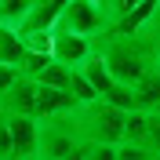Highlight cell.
Here are the masks:
<instances>
[{"label": "cell", "instance_id": "cell-23", "mask_svg": "<svg viewBox=\"0 0 160 160\" xmlns=\"http://www.w3.org/2000/svg\"><path fill=\"white\" fill-rule=\"evenodd\" d=\"M153 113H157V117H160V106H157V109H153Z\"/></svg>", "mask_w": 160, "mask_h": 160}, {"label": "cell", "instance_id": "cell-22", "mask_svg": "<svg viewBox=\"0 0 160 160\" xmlns=\"http://www.w3.org/2000/svg\"><path fill=\"white\" fill-rule=\"evenodd\" d=\"M15 160H40V157H15Z\"/></svg>", "mask_w": 160, "mask_h": 160}, {"label": "cell", "instance_id": "cell-16", "mask_svg": "<svg viewBox=\"0 0 160 160\" xmlns=\"http://www.w3.org/2000/svg\"><path fill=\"white\" fill-rule=\"evenodd\" d=\"M84 160H117V146H98V142H80Z\"/></svg>", "mask_w": 160, "mask_h": 160}, {"label": "cell", "instance_id": "cell-10", "mask_svg": "<svg viewBox=\"0 0 160 160\" xmlns=\"http://www.w3.org/2000/svg\"><path fill=\"white\" fill-rule=\"evenodd\" d=\"M80 73L88 77V84L95 88V95H98V98H102V95L113 88V84H117V80H113V73L106 69V58H102V55H95V58H91V62H88V66H84Z\"/></svg>", "mask_w": 160, "mask_h": 160}, {"label": "cell", "instance_id": "cell-9", "mask_svg": "<svg viewBox=\"0 0 160 160\" xmlns=\"http://www.w3.org/2000/svg\"><path fill=\"white\" fill-rule=\"evenodd\" d=\"M135 106H138L142 113H153L160 106V66L135 84Z\"/></svg>", "mask_w": 160, "mask_h": 160}, {"label": "cell", "instance_id": "cell-5", "mask_svg": "<svg viewBox=\"0 0 160 160\" xmlns=\"http://www.w3.org/2000/svg\"><path fill=\"white\" fill-rule=\"evenodd\" d=\"M8 131H11V149H15V157H40V120H33V117H8Z\"/></svg>", "mask_w": 160, "mask_h": 160}, {"label": "cell", "instance_id": "cell-7", "mask_svg": "<svg viewBox=\"0 0 160 160\" xmlns=\"http://www.w3.org/2000/svg\"><path fill=\"white\" fill-rule=\"evenodd\" d=\"M37 91H40L37 80L22 77L18 84L0 98V113H4V117H33L37 120Z\"/></svg>", "mask_w": 160, "mask_h": 160}, {"label": "cell", "instance_id": "cell-13", "mask_svg": "<svg viewBox=\"0 0 160 160\" xmlns=\"http://www.w3.org/2000/svg\"><path fill=\"white\" fill-rule=\"evenodd\" d=\"M40 88H51V91H66L69 95V84H73V69H66V66H58V62H51L48 69L37 77Z\"/></svg>", "mask_w": 160, "mask_h": 160}, {"label": "cell", "instance_id": "cell-14", "mask_svg": "<svg viewBox=\"0 0 160 160\" xmlns=\"http://www.w3.org/2000/svg\"><path fill=\"white\" fill-rule=\"evenodd\" d=\"M102 102L113 106V109H120V113H135L138 109V106H135V88H128V84H113V88L102 95Z\"/></svg>", "mask_w": 160, "mask_h": 160}, {"label": "cell", "instance_id": "cell-11", "mask_svg": "<svg viewBox=\"0 0 160 160\" xmlns=\"http://www.w3.org/2000/svg\"><path fill=\"white\" fill-rule=\"evenodd\" d=\"M33 0H0V29H22Z\"/></svg>", "mask_w": 160, "mask_h": 160}, {"label": "cell", "instance_id": "cell-2", "mask_svg": "<svg viewBox=\"0 0 160 160\" xmlns=\"http://www.w3.org/2000/svg\"><path fill=\"white\" fill-rule=\"evenodd\" d=\"M77 149H80V135L73 124V113L40 124V160H62Z\"/></svg>", "mask_w": 160, "mask_h": 160}, {"label": "cell", "instance_id": "cell-19", "mask_svg": "<svg viewBox=\"0 0 160 160\" xmlns=\"http://www.w3.org/2000/svg\"><path fill=\"white\" fill-rule=\"evenodd\" d=\"M15 149H11V131H8V117L0 113V160H11Z\"/></svg>", "mask_w": 160, "mask_h": 160}, {"label": "cell", "instance_id": "cell-15", "mask_svg": "<svg viewBox=\"0 0 160 160\" xmlns=\"http://www.w3.org/2000/svg\"><path fill=\"white\" fill-rule=\"evenodd\" d=\"M69 95H73V102L77 106H91V102H98V95H95V88L88 84V77L84 73H73V84H69Z\"/></svg>", "mask_w": 160, "mask_h": 160}, {"label": "cell", "instance_id": "cell-3", "mask_svg": "<svg viewBox=\"0 0 160 160\" xmlns=\"http://www.w3.org/2000/svg\"><path fill=\"white\" fill-rule=\"evenodd\" d=\"M58 29H69L77 37H91V40H95V33H106L109 22L102 15V0H66Z\"/></svg>", "mask_w": 160, "mask_h": 160}, {"label": "cell", "instance_id": "cell-20", "mask_svg": "<svg viewBox=\"0 0 160 160\" xmlns=\"http://www.w3.org/2000/svg\"><path fill=\"white\" fill-rule=\"evenodd\" d=\"M18 80H22V73H18V69H8V66H0V98H4V95H8V91L15 88Z\"/></svg>", "mask_w": 160, "mask_h": 160}, {"label": "cell", "instance_id": "cell-18", "mask_svg": "<svg viewBox=\"0 0 160 160\" xmlns=\"http://www.w3.org/2000/svg\"><path fill=\"white\" fill-rule=\"evenodd\" d=\"M146 149H149L153 157L160 160V117H157V113H149V135H146Z\"/></svg>", "mask_w": 160, "mask_h": 160}, {"label": "cell", "instance_id": "cell-21", "mask_svg": "<svg viewBox=\"0 0 160 160\" xmlns=\"http://www.w3.org/2000/svg\"><path fill=\"white\" fill-rule=\"evenodd\" d=\"M62 160H84V157H80V149H77V153H69V157H62Z\"/></svg>", "mask_w": 160, "mask_h": 160}, {"label": "cell", "instance_id": "cell-1", "mask_svg": "<svg viewBox=\"0 0 160 160\" xmlns=\"http://www.w3.org/2000/svg\"><path fill=\"white\" fill-rule=\"evenodd\" d=\"M124 117L128 113L113 109L106 102H91V106H80L73 113V124H77L80 142H98V146H120L124 142Z\"/></svg>", "mask_w": 160, "mask_h": 160}, {"label": "cell", "instance_id": "cell-12", "mask_svg": "<svg viewBox=\"0 0 160 160\" xmlns=\"http://www.w3.org/2000/svg\"><path fill=\"white\" fill-rule=\"evenodd\" d=\"M146 135H149V113H128L124 117V142H135V146H146Z\"/></svg>", "mask_w": 160, "mask_h": 160}, {"label": "cell", "instance_id": "cell-6", "mask_svg": "<svg viewBox=\"0 0 160 160\" xmlns=\"http://www.w3.org/2000/svg\"><path fill=\"white\" fill-rule=\"evenodd\" d=\"M62 11H66V0H33L29 15L22 22V37L26 33H55L62 22Z\"/></svg>", "mask_w": 160, "mask_h": 160}, {"label": "cell", "instance_id": "cell-8", "mask_svg": "<svg viewBox=\"0 0 160 160\" xmlns=\"http://www.w3.org/2000/svg\"><path fill=\"white\" fill-rule=\"evenodd\" d=\"M26 55H29V48H26V40H22L18 29H0V66L22 69Z\"/></svg>", "mask_w": 160, "mask_h": 160}, {"label": "cell", "instance_id": "cell-4", "mask_svg": "<svg viewBox=\"0 0 160 160\" xmlns=\"http://www.w3.org/2000/svg\"><path fill=\"white\" fill-rule=\"evenodd\" d=\"M98 51H95V40L91 37H77L69 29H55V44H51V58L66 66V69H84L91 58H95Z\"/></svg>", "mask_w": 160, "mask_h": 160}, {"label": "cell", "instance_id": "cell-17", "mask_svg": "<svg viewBox=\"0 0 160 160\" xmlns=\"http://www.w3.org/2000/svg\"><path fill=\"white\" fill-rule=\"evenodd\" d=\"M117 160H157L146 146H135V142H120L117 146Z\"/></svg>", "mask_w": 160, "mask_h": 160}]
</instances>
